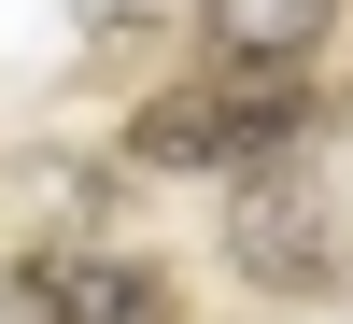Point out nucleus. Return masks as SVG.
<instances>
[{
    "instance_id": "nucleus-4",
    "label": "nucleus",
    "mask_w": 353,
    "mask_h": 324,
    "mask_svg": "<svg viewBox=\"0 0 353 324\" xmlns=\"http://www.w3.org/2000/svg\"><path fill=\"white\" fill-rule=\"evenodd\" d=\"M339 0H198V56L212 71H311Z\"/></svg>"
},
{
    "instance_id": "nucleus-5",
    "label": "nucleus",
    "mask_w": 353,
    "mask_h": 324,
    "mask_svg": "<svg viewBox=\"0 0 353 324\" xmlns=\"http://www.w3.org/2000/svg\"><path fill=\"white\" fill-rule=\"evenodd\" d=\"M71 14H85V28H128V0H71Z\"/></svg>"
},
{
    "instance_id": "nucleus-3",
    "label": "nucleus",
    "mask_w": 353,
    "mask_h": 324,
    "mask_svg": "<svg viewBox=\"0 0 353 324\" xmlns=\"http://www.w3.org/2000/svg\"><path fill=\"white\" fill-rule=\"evenodd\" d=\"M0 324H170V282L141 268V254H99V240H43L14 268V296Z\"/></svg>"
},
{
    "instance_id": "nucleus-2",
    "label": "nucleus",
    "mask_w": 353,
    "mask_h": 324,
    "mask_svg": "<svg viewBox=\"0 0 353 324\" xmlns=\"http://www.w3.org/2000/svg\"><path fill=\"white\" fill-rule=\"evenodd\" d=\"M226 268L254 296H325L339 282V197L297 184V169H241L226 184Z\"/></svg>"
},
{
    "instance_id": "nucleus-1",
    "label": "nucleus",
    "mask_w": 353,
    "mask_h": 324,
    "mask_svg": "<svg viewBox=\"0 0 353 324\" xmlns=\"http://www.w3.org/2000/svg\"><path fill=\"white\" fill-rule=\"evenodd\" d=\"M297 127H311L297 71H198V85H170V99L128 113V155L141 169H269Z\"/></svg>"
}]
</instances>
